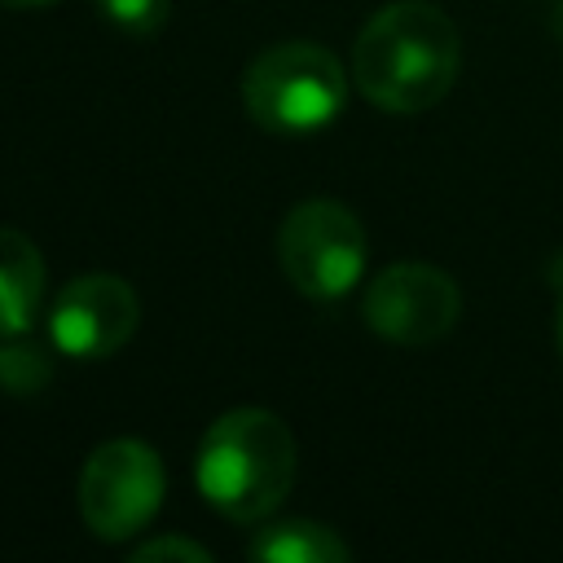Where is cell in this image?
I'll return each mask as SVG.
<instances>
[{"label": "cell", "mask_w": 563, "mask_h": 563, "mask_svg": "<svg viewBox=\"0 0 563 563\" xmlns=\"http://www.w3.org/2000/svg\"><path fill=\"white\" fill-rule=\"evenodd\" d=\"M545 277H550V286H554V339H559V352H563V251L550 260Z\"/></svg>", "instance_id": "obj_13"}, {"label": "cell", "mask_w": 563, "mask_h": 563, "mask_svg": "<svg viewBox=\"0 0 563 563\" xmlns=\"http://www.w3.org/2000/svg\"><path fill=\"white\" fill-rule=\"evenodd\" d=\"M550 22H554V35H559V40H563V0H559V4H554V13H550Z\"/></svg>", "instance_id": "obj_15"}, {"label": "cell", "mask_w": 563, "mask_h": 563, "mask_svg": "<svg viewBox=\"0 0 563 563\" xmlns=\"http://www.w3.org/2000/svg\"><path fill=\"white\" fill-rule=\"evenodd\" d=\"M167 493V471L154 444L119 435L88 453L79 471V515L97 541H128L158 515Z\"/></svg>", "instance_id": "obj_5"}, {"label": "cell", "mask_w": 563, "mask_h": 563, "mask_svg": "<svg viewBox=\"0 0 563 563\" xmlns=\"http://www.w3.org/2000/svg\"><path fill=\"white\" fill-rule=\"evenodd\" d=\"M141 325V299L119 273H84L66 282L48 312V339L75 361H101L128 347Z\"/></svg>", "instance_id": "obj_7"}, {"label": "cell", "mask_w": 563, "mask_h": 563, "mask_svg": "<svg viewBox=\"0 0 563 563\" xmlns=\"http://www.w3.org/2000/svg\"><path fill=\"white\" fill-rule=\"evenodd\" d=\"M44 282L48 273L40 246L18 229H0V339L26 334L35 325Z\"/></svg>", "instance_id": "obj_8"}, {"label": "cell", "mask_w": 563, "mask_h": 563, "mask_svg": "<svg viewBox=\"0 0 563 563\" xmlns=\"http://www.w3.org/2000/svg\"><path fill=\"white\" fill-rule=\"evenodd\" d=\"M365 255L369 242L361 216L334 198L295 202L277 229V264L286 282L317 303L343 299L361 282Z\"/></svg>", "instance_id": "obj_4"}, {"label": "cell", "mask_w": 563, "mask_h": 563, "mask_svg": "<svg viewBox=\"0 0 563 563\" xmlns=\"http://www.w3.org/2000/svg\"><path fill=\"white\" fill-rule=\"evenodd\" d=\"M347 101L343 62L312 40H282L264 48L242 75V106L255 128L273 136H308L339 119Z\"/></svg>", "instance_id": "obj_3"}, {"label": "cell", "mask_w": 563, "mask_h": 563, "mask_svg": "<svg viewBox=\"0 0 563 563\" xmlns=\"http://www.w3.org/2000/svg\"><path fill=\"white\" fill-rule=\"evenodd\" d=\"M365 325L400 347H427L444 339L462 317V290L457 282L435 264H387L374 273L361 299Z\"/></svg>", "instance_id": "obj_6"}, {"label": "cell", "mask_w": 563, "mask_h": 563, "mask_svg": "<svg viewBox=\"0 0 563 563\" xmlns=\"http://www.w3.org/2000/svg\"><path fill=\"white\" fill-rule=\"evenodd\" d=\"M92 4H97V13H101L114 31L136 35V40L158 35L163 22L172 18V0H92Z\"/></svg>", "instance_id": "obj_11"}, {"label": "cell", "mask_w": 563, "mask_h": 563, "mask_svg": "<svg viewBox=\"0 0 563 563\" xmlns=\"http://www.w3.org/2000/svg\"><path fill=\"white\" fill-rule=\"evenodd\" d=\"M462 66V35L453 18L427 0H396L378 9L352 44L356 92L387 114H418L449 97Z\"/></svg>", "instance_id": "obj_1"}, {"label": "cell", "mask_w": 563, "mask_h": 563, "mask_svg": "<svg viewBox=\"0 0 563 563\" xmlns=\"http://www.w3.org/2000/svg\"><path fill=\"white\" fill-rule=\"evenodd\" d=\"M299 449L290 427L260 405L220 413L194 453V479L211 510L233 523H264L290 493Z\"/></svg>", "instance_id": "obj_2"}, {"label": "cell", "mask_w": 563, "mask_h": 563, "mask_svg": "<svg viewBox=\"0 0 563 563\" xmlns=\"http://www.w3.org/2000/svg\"><path fill=\"white\" fill-rule=\"evenodd\" d=\"M150 559H189V563H211V550L189 541V537H154V541H141L132 550V563H150Z\"/></svg>", "instance_id": "obj_12"}, {"label": "cell", "mask_w": 563, "mask_h": 563, "mask_svg": "<svg viewBox=\"0 0 563 563\" xmlns=\"http://www.w3.org/2000/svg\"><path fill=\"white\" fill-rule=\"evenodd\" d=\"M246 554L264 563H347L352 559L347 541L334 528L312 519H277L255 528L246 541Z\"/></svg>", "instance_id": "obj_9"}, {"label": "cell", "mask_w": 563, "mask_h": 563, "mask_svg": "<svg viewBox=\"0 0 563 563\" xmlns=\"http://www.w3.org/2000/svg\"><path fill=\"white\" fill-rule=\"evenodd\" d=\"M4 9H40V4H53V0H0Z\"/></svg>", "instance_id": "obj_14"}, {"label": "cell", "mask_w": 563, "mask_h": 563, "mask_svg": "<svg viewBox=\"0 0 563 563\" xmlns=\"http://www.w3.org/2000/svg\"><path fill=\"white\" fill-rule=\"evenodd\" d=\"M53 383V356L40 343H26L22 334L0 339V391L4 396H40Z\"/></svg>", "instance_id": "obj_10"}]
</instances>
